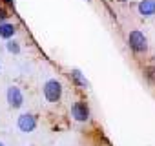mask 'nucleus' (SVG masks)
<instances>
[{
  "label": "nucleus",
  "mask_w": 155,
  "mask_h": 146,
  "mask_svg": "<svg viewBox=\"0 0 155 146\" xmlns=\"http://www.w3.org/2000/svg\"><path fill=\"white\" fill-rule=\"evenodd\" d=\"M71 119L77 122H88L91 119V110L86 101H77L71 104Z\"/></svg>",
  "instance_id": "20e7f679"
},
{
  "label": "nucleus",
  "mask_w": 155,
  "mask_h": 146,
  "mask_svg": "<svg viewBox=\"0 0 155 146\" xmlns=\"http://www.w3.org/2000/svg\"><path fill=\"white\" fill-rule=\"evenodd\" d=\"M71 82L79 88V90H88V88H90V82H88L86 75H84L79 68H73V69H71Z\"/></svg>",
  "instance_id": "0eeeda50"
},
{
  "label": "nucleus",
  "mask_w": 155,
  "mask_h": 146,
  "mask_svg": "<svg viewBox=\"0 0 155 146\" xmlns=\"http://www.w3.org/2000/svg\"><path fill=\"white\" fill-rule=\"evenodd\" d=\"M128 48L135 55H146L148 53V37L140 29H131L128 33Z\"/></svg>",
  "instance_id": "f257e3e1"
},
{
  "label": "nucleus",
  "mask_w": 155,
  "mask_h": 146,
  "mask_svg": "<svg viewBox=\"0 0 155 146\" xmlns=\"http://www.w3.org/2000/svg\"><path fill=\"white\" fill-rule=\"evenodd\" d=\"M144 79L150 84H155V66H146L144 68Z\"/></svg>",
  "instance_id": "9d476101"
},
{
  "label": "nucleus",
  "mask_w": 155,
  "mask_h": 146,
  "mask_svg": "<svg viewBox=\"0 0 155 146\" xmlns=\"http://www.w3.org/2000/svg\"><path fill=\"white\" fill-rule=\"evenodd\" d=\"M0 4L2 6H6V8H15V4H17V0H0Z\"/></svg>",
  "instance_id": "f8f14e48"
},
{
  "label": "nucleus",
  "mask_w": 155,
  "mask_h": 146,
  "mask_svg": "<svg viewBox=\"0 0 155 146\" xmlns=\"http://www.w3.org/2000/svg\"><path fill=\"white\" fill-rule=\"evenodd\" d=\"M135 8L142 18H153L155 17V0H139Z\"/></svg>",
  "instance_id": "423d86ee"
},
{
  "label": "nucleus",
  "mask_w": 155,
  "mask_h": 146,
  "mask_svg": "<svg viewBox=\"0 0 155 146\" xmlns=\"http://www.w3.org/2000/svg\"><path fill=\"white\" fill-rule=\"evenodd\" d=\"M9 17H11L9 8H6V6L0 4V24H2V22H8V20H9Z\"/></svg>",
  "instance_id": "9b49d317"
},
{
  "label": "nucleus",
  "mask_w": 155,
  "mask_h": 146,
  "mask_svg": "<svg viewBox=\"0 0 155 146\" xmlns=\"http://www.w3.org/2000/svg\"><path fill=\"white\" fill-rule=\"evenodd\" d=\"M0 146H4V142H2V141H0Z\"/></svg>",
  "instance_id": "4468645a"
},
{
  "label": "nucleus",
  "mask_w": 155,
  "mask_h": 146,
  "mask_svg": "<svg viewBox=\"0 0 155 146\" xmlns=\"http://www.w3.org/2000/svg\"><path fill=\"white\" fill-rule=\"evenodd\" d=\"M115 2H119V4H126V2H130V0H115Z\"/></svg>",
  "instance_id": "ddd939ff"
},
{
  "label": "nucleus",
  "mask_w": 155,
  "mask_h": 146,
  "mask_svg": "<svg viewBox=\"0 0 155 146\" xmlns=\"http://www.w3.org/2000/svg\"><path fill=\"white\" fill-rule=\"evenodd\" d=\"M86 2H93V0H86Z\"/></svg>",
  "instance_id": "2eb2a0df"
},
{
  "label": "nucleus",
  "mask_w": 155,
  "mask_h": 146,
  "mask_svg": "<svg viewBox=\"0 0 155 146\" xmlns=\"http://www.w3.org/2000/svg\"><path fill=\"white\" fill-rule=\"evenodd\" d=\"M62 93H64V88H62V82L58 79H48L42 86V95L48 102L51 104H57L60 102L62 99Z\"/></svg>",
  "instance_id": "f03ea898"
},
{
  "label": "nucleus",
  "mask_w": 155,
  "mask_h": 146,
  "mask_svg": "<svg viewBox=\"0 0 155 146\" xmlns=\"http://www.w3.org/2000/svg\"><path fill=\"white\" fill-rule=\"evenodd\" d=\"M37 124H38L37 115H35V113H29V111L20 113L18 119H17V128H18L22 133H31V131H35Z\"/></svg>",
  "instance_id": "39448f33"
},
{
  "label": "nucleus",
  "mask_w": 155,
  "mask_h": 146,
  "mask_svg": "<svg viewBox=\"0 0 155 146\" xmlns=\"http://www.w3.org/2000/svg\"><path fill=\"white\" fill-rule=\"evenodd\" d=\"M6 51L8 53H11V55H18L20 51H22V46H20V42L17 40V38H9V40H6Z\"/></svg>",
  "instance_id": "1a4fd4ad"
},
{
  "label": "nucleus",
  "mask_w": 155,
  "mask_h": 146,
  "mask_svg": "<svg viewBox=\"0 0 155 146\" xmlns=\"http://www.w3.org/2000/svg\"><path fill=\"white\" fill-rule=\"evenodd\" d=\"M6 102L11 110H20L26 102V97H24V91L20 86L17 84H11L8 90H6Z\"/></svg>",
  "instance_id": "7ed1b4c3"
},
{
  "label": "nucleus",
  "mask_w": 155,
  "mask_h": 146,
  "mask_svg": "<svg viewBox=\"0 0 155 146\" xmlns=\"http://www.w3.org/2000/svg\"><path fill=\"white\" fill-rule=\"evenodd\" d=\"M0 68H2V62H0Z\"/></svg>",
  "instance_id": "dca6fc26"
},
{
  "label": "nucleus",
  "mask_w": 155,
  "mask_h": 146,
  "mask_svg": "<svg viewBox=\"0 0 155 146\" xmlns=\"http://www.w3.org/2000/svg\"><path fill=\"white\" fill-rule=\"evenodd\" d=\"M17 31H18V26H17L15 22H11V20H8V22H2V24H0V38H4V40L15 38Z\"/></svg>",
  "instance_id": "6e6552de"
}]
</instances>
